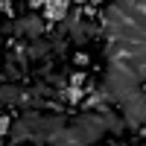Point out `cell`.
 Here are the masks:
<instances>
[{
	"label": "cell",
	"instance_id": "cell-2",
	"mask_svg": "<svg viewBox=\"0 0 146 146\" xmlns=\"http://www.w3.org/2000/svg\"><path fill=\"white\" fill-rule=\"evenodd\" d=\"M50 56V41L44 38H32L27 41V58H35V62H41V58Z\"/></svg>",
	"mask_w": 146,
	"mask_h": 146
},
{
	"label": "cell",
	"instance_id": "cell-6",
	"mask_svg": "<svg viewBox=\"0 0 146 146\" xmlns=\"http://www.w3.org/2000/svg\"><path fill=\"white\" fill-rule=\"evenodd\" d=\"M0 82H6V73H3V70H0Z\"/></svg>",
	"mask_w": 146,
	"mask_h": 146
},
{
	"label": "cell",
	"instance_id": "cell-1",
	"mask_svg": "<svg viewBox=\"0 0 146 146\" xmlns=\"http://www.w3.org/2000/svg\"><path fill=\"white\" fill-rule=\"evenodd\" d=\"M9 140L6 143H23V140H29L32 137V129L23 123V117H18L15 123H12V129H9V135H6Z\"/></svg>",
	"mask_w": 146,
	"mask_h": 146
},
{
	"label": "cell",
	"instance_id": "cell-3",
	"mask_svg": "<svg viewBox=\"0 0 146 146\" xmlns=\"http://www.w3.org/2000/svg\"><path fill=\"white\" fill-rule=\"evenodd\" d=\"M9 129H12V114H3V111H0V137H6Z\"/></svg>",
	"mask_w": 146,
	"mask_h": 146
},
{
	"label": "cell",
	"instance_id": "cell-5",
	"mask_svg": "<svg viewBox=\"0 0 146 146\" xmlns=\"http://www.w3.org/2000/svg\"><path fill=\"white\" fill-rule=\"evenodd\" d=\"M70 3H73V6H85V3H88V0H70Z\"/></svg>",
	"mask_w": 146,
	"mask_h": 146
},
{
	"label": "cell",
	"instance_id": "cell-4",
	"mask_svg": "<svg viewBox=\"0 0 146 146\" xmlns=\"http://www.w3.org/2000/svg\"><path fill=\"white\" fill-rule=\"evenodd\" d=\"M73 64H76V67H88L91 64V56L88 53H76V56H73Z\"/></svg>",
	"mask_w": 146,
	"mask_h": 146
}]
</instances>
